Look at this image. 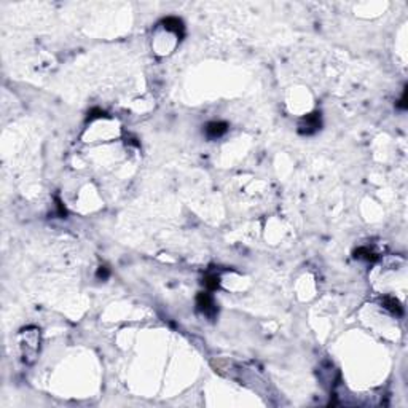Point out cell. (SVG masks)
<instances>
[{
    "instance_id": "cell-7",
    "label": "cell",
    "mask_w": 408,
    "mask_h": 408,
    "mask_svg": "<svg viewBox=\"0 0 408 408\" xmlns=\"http://www.w3.org/2000/svg\"><path fill=\"white\" fill-rule=\"evenodd\" d=\"M354 257L356 258H361V260H365V262H377L378 260V255L375 254L371 249H368V247H359V249H356L354 251Z\"/></svg>"
},
{
    "instance_id": "cell-6",
    "label": "cell",
    "mask_w": 408,
    "mask_h": 408,
    "mask_svg": "<svg viewBox=\"0 0 408 408\" xmlns=\"http://www.w3.org/2000/svg\"><path fill=\"white\" fill-rule=\"evenodd\" d=\"M381 305L393 316H397V317L403 316V306L400 305V301L396 297H393V295H384L381 298Z\"/></svg>"
},
{
    "instance_id": "cell-2",
    "label": "cell",
    "mask_w": 408,
    "mask_h": 408,
    "mask_svg": "<svg viewBox=\"0 0 408 408\" xmlns=\"http://www.w3.org/2000/svg\"><path fill=\"white\" fill-rule=\"evenodd\" d=\"M322 126V117L321 112H313L305 115L298 123V133L301 136H313L316 134Z\"/></svg>"
},
{
    "instance_id": "cell-4",
    "label": "cell",
    "mask_w": 408,
    "mask_h": 408,
    "mask_svg": "<svg viewBox=\"0 0 408 408\" xmlns=\"http://www.w3.org/2000/svg\"><path fill=\"white\" fill-rule=\"evenodd\" d=\"M161 26L166 30L172 32L174 36H177L179 40H182L185 36V24L181 18H177V16H168V18L161 21Z\"/></svg>"
},
{
    "instance_id": "cell-9",
    "label": "cell",
    "mask_w": 408,
    "mask_h": 408,
    "mask_svg": "<svg viewBox=\"0 0 408 408\" xmlns=\"http://www.w3.org/2000/svg\"><path fill=\"white\" fill-rule=\"evenodd\" d=\"M109 276H110V270L107 267H99V270H97V273H96L97 279H102V281H105Z\"/></svg>"
},
{
    "instance_id": "cell-8",
    "label": "cell",
    "mask_w": 408,
    "mask_h": 408,
    "mask_svg": "<svg viewBox=\"0 0 408 408\" xmlns=\"http://www.w3.org/2000/svg\"><path fill=\"white\" fill-rule=\"evenodd\" d=\"M203 282L207 287V290H217L220 287V277L217 274H207Z\"/></svg>"
},
{
    "instance_id": "cell-1",
    "label": "cell",
    "mask_w": 408,
    "mask_h": 408,
    "mask_svg": "<svg viewBox=\"0 0 408 408\" xmlns=\"http://www.w3.org/2000/svg\"><path fill=\"white\" fill-rule=\"evenodd\" d=\"M32 329L23 330V335L26 336L21 341V351L24 356V361L32 362L36 359V356L39 354V348H40V330L34 329V332H30Z\"/></svg>"
},
{
    "instance_id": "cell-3",
    "label": "cell",
    "mask_w": 408,
    "mask_h": 408,
    "mask_svg": "<svg viewBox=\"0 0 408 408\" xmlns=\"http://www.w3.org/2000/svg\"><path fill=\"white\" fill-rule=\"evenodd\" d=\"M197 308H198V311L201 314H204L209 319H214L217 316V313H219V308H217L214 298H212V295H210V293H207V292H200L198 293Z\"/></svg>"
},
{
    "instance_id": "cell-10",
    "label": "cell",
    "mask_w": 408,
    "mask_h": 408,
    "mask_svg": "<svg viewBox=\"0 0 408 408\" xmlns=\"http://www.w3.org/2000/svg\"><path fill=\"white\" fill-rule=\"evenodd\" d=\"M88 120H94V118H101V117H105V112L101 110V109H93L90 113H88Z\"/></svg>"
},
{
    "instance_id": "cell-11",
    "label": "cell",
    "mask_w": 408,
    "mask_h": 408,
    "mask_svg": "<svg viewBox=\"0 0 408 408\" xmlns=\"http://www.w3.org/2000/svg\"><path fill=\"white\" fill-rule=\"evenodd\" d=\"M397 109H400V110H405L406 109V88H405V91H403V94L400 97V101L397 104Z\"/></svg>"
},
{
    "instance_id": "cell-5",
    "label": "cell",
    "mask_w": 408,
    "mask_h": 408,
    "mask_svg": "<svg viewBox=\"0 0 408 408\" xmlns=\"http://www.w3.org/2000/svg\"><path fill=\"white\" fill-rule=\"evenodd\" d=\"M228 131V125L225 121H210L206 125L204 133L207 139H219Z\"/></svg>"
}]
</instances>
